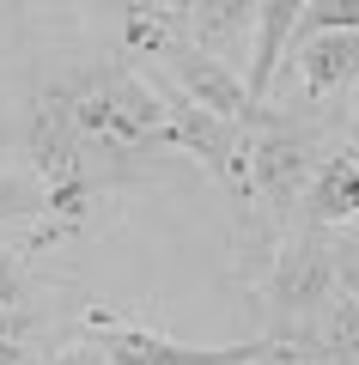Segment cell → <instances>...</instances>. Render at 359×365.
Listing matches in <instances>:
<instances>
[{
	"label": "cell",
	"mask_w": 359,
	"mask_h": 365,
	"mask_svg": "<svg viewBox=\"0 0 359 365\" xmlns=\"http://www.w3.org/2000/svg\"><path fill=\"white\" fill-rule=\"evenodd\" d=\"M341 292V274H335V232L329 225H305L293 220V232H280L274 262L256 287V311L268 323V335L280 347H305L317 353V329L329 299Z\"/></svg>",
	"instance_id": "6da1fadb"
},
{
	"label": "cell",
	"mask_w": 359,
	"mask_h": 365,
	"mask_svg": "<svg viewBox=\"0 0 359 365\" xmlns=\"http://www.w3.org/2000/svg\"><path fill=\"white\" fill-rule=\"evenodd\" d=\"M329 158V134L305 110L256 104L244 122V170H250V220L293 225L305 207V189Z\"/></svg>",
	"instance_id": "7a4b0ae2"
},
{
	"label": "cell",
	"mask_w": 359,
	"mask_h": 365,
	"mask_svg": "<svg viewBox=\"0 0 359 365\" xmlns=\"http://www.w3.org/2000/svg\"><path fill=\"white\" fill-rule=\"evenodd\" d=\"M74 116L86 146L103 153H158L165 140V91L153 79H141L134 67H86L79 79H67Z\"/></svg>",
	"instance_id": "3957f363"
},
{
	"label": "cell",
	"mask_w": 359,
	"mask_h": 365,
	"mask_svg": "<svg viewBox=\"0 0 359 365\" xmlns=\"http://www.w3.org/2000/svg\"><path fill=\"white\" fill-rule=\"evenodd\" d=\"M165 91V86H158ZM165 140L183 146V153L195 158V165L207 170V177H219L231 189V195L250 207V170H244V122L231 116H213V110H201L195 98H183V91H165Z\"/></svg>",
	"instance_id": "277c9868"
},
{
	"label": "cell",
	"mask_w": 359,
	"mask_h": 365,
	"mask_svg": "<svg viewBox=\"0 0 359 365\" xmlns=\"http://www.w3.org/2000/svg\"><path fill=\"white\" fill-rule=\"evenodd\" d=\"M98 341L110 347L116 365H250V359H268L280 347L274 335L231 341V347H195V341H171V335L128 329V323H98Z\"/></svg>",
	"instance_id": "5b68a950"
},
{
	"label": "cell",
	"mask_w": 359,
	"mask_h": 365,
	"mask_svg": "<svg viewBox=\"0 0 359 365\" xmlns=\"http://www.w3.org/2000/svg\"><path fill=\"white\" fill-rule=\"evenodd\" d=\"M171 61V79L183 86V98H195L201 110H213V116H231V122H250V110H256V98H250L244 73L231 61H219V55L195 49V43H177V49L165 55Z\"/></svg>",
	"instance_id": "8992f818"
},
{
	"label": "cell",
	"mask_w": 359,
	"mask_h": 365,
	"mask_svg": "<svg viewBox=\"0 0 359 365\" xmlns=\"http://www.w3.org/2000/svg\"><path fill=\"white\" fill-rule=\"evenodd\" d=\"M177 6H183V37L244 73L250 37H256V0H177Z\"/></svg>",
	"instance_id": "52a82bcc"
},
{
	"label": "cell",
	"mask_w": 359,
	"mask_h": 365,
	"mask_svg": "<svg viewBox=\"0 0 359 365\" xmlns=\"http://www.w3.org/2000/svg\"><path fill=\"white\" fill-rule=\"evenodd\" d=\"M280 67H293L310 104H329L359 79V31H317L310 43H298Z\"/></svg>",
	"instance_id": "ba28073f"
},
{
	"label": "cell",
	"mask_w": 359,
	"mask_h": 365,
	"mask_svg": "<svg viewBox=\"0 0 359 365\" xmlns=\"http://www.w3.org/2000/svg\"><path fill=\"white\" fill-rule=\"evenodd\" d=\"M298 13H305V0H256V37H250V67H244V86H250L256 104H268L274 79H280Z\"/></svg>",
	"instance_id": "9c48e42d"
},
{
	"label": "cell",
	"mask_w": 359,
	"mask_h": 365,
	"mask_svg": "<svg viewBox=\"0 0 359 365\" xmlns=\"http://www.w3.org/2000/svg\"><path fill=\"white\" fill-rule=\"evenodd\" d=\"M317 359L323 365H359V299L353 292H335L329 311L317 329Z\"/></svg>",
	"instance_id": "30bf717a"
},
{
	"label": "cell",
	"mask_w": 359,
	"mask_h": 365,
	"mask_svg": "<svg viewBox=\"0 0 359 365\" xmlns=\"http://www.w3.org/2000/svg\"><path fill=\"white\" fill-rule=\"evenodd\" d=\"M43 213H49V195H43V177H25V170L0 165V225L43 220Z\"/></svg>",
	"instance_id": "8fae6325"
},
{
	"label": "cell",
	"mask_w": 359,
	"mask_h": 365,
	"mask_svg": "<svg viewBox=\"0 0 359 365\" xmlns=\"http://www.w3.org/2000/svg\"><path fill=\"white\" fill-rule=\"evenodd\" d=\"M317 31H359V0H305V13H298V25H293V49L310 43Z\"/></svg>",
	"instance_id": "7c38bea8"
},
{
	"label": "cell",
	"mask_w": 359,
	"mask_h": 365,
	"mask_svg": "<svg viewBox=\"0 0 359 365\" xmlns=\"http://www.w3.org/2000/svg\"><path fill=\"white\" fill-rule=\"evenodd\" d=\"M37 365H116V359H110V347H103L98 335H86V341H74V347L49 353V359H37Z\"/></svg>",
	"instance_id": "4fadbf2b"
},
{
	"label": "cell",
	"mask_w": 359,
	"mask_h": 365,
	"mask_svg": "<svg viewBox=\"0 0 359 365\" xmlns=\"http://www.w3.org/2000/svg\"><path fill=\"white\" fill-rule=\"evenodd\" d=\"M335 274H341V292L359 299V232L335 237Z\"/></svg>",
	"instance_id": "5bb4252c"
},
{
	"label": "cell",
	"mask_w": 359,
	"mask_h": 365,
	"mask_svg": "<svg viewBox=\"0 0 359 365\" xmlns=\"http://www.w3.org/2000/svg\"><path fill=\"white\" fill-rule=\"evenodd\" d=\"M0 304H25V268L13 262V250H0Z\"/></svg>",
	"instance_id": "9a60e30c"
},
{
	"label": "cell",
	"mask_w": 359,
	"mask_h": 365,
	"mask_svg": "<svg viewBox=\"0 0 359 365\" xmlns=\"http://www.w3.org/2000/svg\"><path fill=\"white\" fill-rule=\"evenodd\" d=\"M37 347H19V335H0V365H37Z\"/></svg>",
	"instance_id": "2e32d148"
}]
</instances>
